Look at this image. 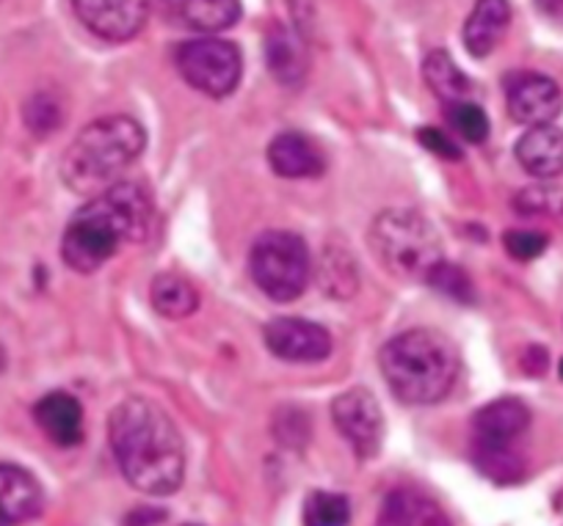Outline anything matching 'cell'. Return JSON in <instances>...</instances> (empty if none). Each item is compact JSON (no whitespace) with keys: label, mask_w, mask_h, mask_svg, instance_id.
Wrapping results in <instances>:
<instances>
[{"label":"cell","mask_w":563,"mask_h":526,"mask_svg":"<svg viewBox=\"0 0 563 526\" xmlns=\"http://www.w3.org/2000/svg\"><path fill=\"white\" fill-rule=\"evenodd\" d=\"M147 146V133L133 116H102L86 124L62 157V180L78 197H97L117 182Z\"/></svg>","instance_id":"cell-4"},{"label":"cell","mask_w":563,"mask_h":526,"mask_svg":"<svg viewBox=\"0 0 563 526\" xmlns=\"http://www.w3.org/2000/svg\"><path fill=\"white\" fill-rule=\"evenodd\" d=\"M445 116L448 122H451V127L456 130L464 141H470V144H484V141L489 138V116H486L484 108L475 105V102H448Z\"/></svg>","instance_id":"cell-27"},{"label":"cell","mask_w":563,"mask_h":526,"mask_svg":"<svg viewBox=\"0 0 563 526\" xmlns=\"http://www.w3.org/2000/svg\"><path fill=\"white\" fill-rule=\"evenodd\" d=\"M473 463L486 480L497 485H514L525 477V458L514 444H489L473 438Z\"/></svg>","instance_id":"cell-23"},{"label":"cell","mask_w":563,"mask_h":526,"mask_svg":"<svg viewBox=\"0 0 563 526\" xmlns=\"http://www.w3.org/2000/svg\"><path fill=\"white\" fill-rule=\"evenodd\" d=\"M25 127L36 135V138H47L56 133L64 124V102L56 91H36L23 108Z\"/></svg>","instance_id":"cell-25"},{"label":"cell","mask_w":563,"mask_h":526,"mask_svg":"<svg viewBox=\"0 0 563 526\" xmlns=\"http://www.w3.org/2000/svg\"><path fill=\"white\" fill-rule=\"evenodd\" d=\"M274 436L282 447H307V441H310V419L299 409H282L274 419Z\"/></svg>","instance_id":"cell-30"},{"label":"cell","mask_w":563,"mask_h":526,"mask_svg":"<svg viewBox=\"0 0 563 526\" xmlns=\"http://www.w3.org/2000/svg\"><path fill=\"white\" fill-rule=\"evenodd\" d=\"M561 378H563V361H561Z\"/></svg>","instance_id":"cell-36"},{"label":"cell","mask_w":563,"mask_h":526,"mask_svg":"<svg viewBox=\"0 0 563 526\" xmlns=\"http://www.w3.org/2000/svg\"><path fill=\"white\" fill-rule=\"evenodd\" d=\"M417 138H420V144L426 146L431 155L442 157V160H462V149H459V144L451 138V135L442 133V130L420 127L417 130Z\"/></svg>","instance_id":"cell-32"},{"label":"cell","mask_w":563,"mask_h":526,"mask_svg":"<svg viewBox=\"0 0 563 526\" xmlns=\"http://www.w3.org/2000/svg\"><path fill=\"white\" fill-rule=\"evenodd\" d=\"M547 367H550V354H547L544 347L530 345L522 356V370L528 372V376L539 378V376H544Z\"/></svg>","instance_id":"cell-33"},{"label":"cell","mask_w":563,"mask_h":526,"mask_svg":"<svg viewBox=\"0 0 563 526\" xmlns=\"http://www.w3.org/2000/svg\"><path fill=\"white\" fill-rule=\"evenodd\" d=\"M42 488L20 466L0 463V526H20L42 513Z\"/></svg>","instance_id":"cell-13"},{"label":"cell","mask_w":563,"mask_h":526,"mask_svg":"<svg viewBox=\"0 0 563 526\" xmlns=\"http://www.w3.org/2000/svg\"><path fill=\"white\" fill-rule=\"evenodd\" d=\"M382 376L400 403L434 405L456 387L459 350L445 334L431 328H411L389 339L378 356Z\"/></svg>","instance_id":"cell-3"},{"label":"cell","mask_w":563,"mask_h":526,"mask_svg":"<svg viewBox=\"0 0 563 526\" xmlns=\"http://www.w3.org/2000/svg\"><path fill=\"white\" fill-rule=\"evenodd\" d=\"M183 526H199V524H183Z\"/></svg>","instance_id":"cell-37"},{"label":"cell","mask_w":563,"mask_h":526,"mask_svg":"<svg viewBox=\"0 0 563 526\" xmlns=\"http://www.w3.org/2000/svg\"><path fill=\"white\" fill-rule=\"evenodd\" d=\"M36 425L56 447H78L84 441V409L67 392H51L36 403Z\"/></svg>","instance_id":"cell-15"},{"label":"cell","mask_w":563,"mask_h":526,"mask_svg":"<svg viewBox=\"0 0 563 526\" xmlns=\"http://www.w3.org/2000/svg\"><path fill=\"white\" fill-rule=\"evenodd\" d=\"M506 105L514 122L539 127V124H552L561 116L563 91L547 75L519 72L508 78Z\"/></svg>","instance_id":"cell-11"},{"label":"cell","mask_w":563,"mask_h":526,"mask_svg":"<svg viewBox=\"0 0 563 526\" xmlns=\"http://www.w3.org/2000/svg\"><path fill=\"white\" fill-rule=\"evenodd\" d=\"M175 61L186 83L202 94L230 97L238 89L243 75V58L232 42L219 36H202V40L183 42L175 53Z\"/></svg>","instance_id":"cell-7"},{"label":"cell","mask_w":563,"mask_h":526,"mask_svg":"<svg viewBox=\"0 0 563 526\" xmlns=\"http://www.w3.org/2000/svg\"><path fill=\"white\" fill-rule=\"evenodd\" d=\"M511 23V3L508 0H478L473 14L464 23V47L470 56L484 58L500 45Z\"/></svg>","instance_id":"cell-19"},{"label":"cell","mask_w":563,"mask_h":526,"mask_svg":"<svg viewBox=\"0 0 563 526\" xmlns=\"http://www.w3.org/2000/svg\"><path fill=\"white\" fill-rule=\"evenodd\" d=\"M153 199L139 182H113L91 197L69 221L62 257L75 273H95L122 246H139L150 237Z\"/></svg>","instance_id":"cell-2"},{"label":"cell","mask_w":563,"mask_h":526,"mask_svg":"<svg viewBox=\"0 0 563 526\" xmlns=\"http://www.w3.org/2000/svg\"><path fill=\"white\" fill-rule=\"evenodd\" d=\"M514 208L522 215H563V188L530 186L517 193Z\"/></svg>","instance_id":"cell-29"},{"label":"cell","mask_w":563,"mask_h":526,"mask_svg":"<svg viewBox=\"0 0 563 526\" xmlns=\"http://www.w3.org/2000/svg\"><path fill=\"white\" fill-rule=\"evenodd\" d=\"M265 345L282 361L316 365L332 356V336L323 325L301 317H279L265 325Z\"/></svg>","instance_id":"cell-10"},{"label":"cell","mask_w":563,"mask_h":526,"mask_svg":"<svg viewBox=\"0 0 563 526\" xmlns=\"http://www.w3.org/2000/svg\"><path fill=\"white\" fill-rule=\"evenodd\" d=\"M150 301L161 317L183 320L197 312L199 292L186 276L180 273H158L150 284Z\"/></svg>","instance_id":"cell-22"},{"label":"cell","mask_w":563,"mask_h":526,"mask_svg":"<svg viewBox=\"0 0 563 526\" xmlns=\"http://www.w3.org/2000/svg\"><path fill=\"white\" fill-rule=\"evenodd\" d=\"M166 518V513H161V510H153V507H139L135 513L128 515V521H124V526H155L161 524V521Z\"/></svg>","instance_id":"cell-34"},{"label":"cell","mask_w":563,"mask_h":526,"mask_svg":"<svg viewBox=\"0 0 563 526\" xmlns=\"http://www.w3.org/2000/svg\"><path fill=\"white\" fill-rule=\"evenodd\" d=\"M161 14L180 29L219 34L241 20V0H158Z\"/></svg>","instance_id":"cell-12"},{"label":"cell","mask_w":563,"mask_h":526,"mask_svg":"<svg viewBox=\"0 0 563 526\" xmlns=\"http://www.w3.org/2000/svg\"><path fill=\"white\" fill-rule=\"evenodd\" d=\"M547 243H550L547 235L533 230H508L506 235H503V246H506V251L511 254L514 259H519V262L541 257V254L547 251Z\"/></svg>","instance_id":"cell-31"},{"label":"cell","mask_w":563,"mask_h":526,"mask_svg":"<svg viewBox=\"0 0 563 526\" xmlns=\"http://www.w3.org/2000/svg\"><path fill=\"white\" fill-rule=\"evenodd\" d=\"M517 160L528 174L539 180H552L563 174V130L552 124L530 127L517 141Z\"/></svg>","instance_id":"cell-18"},{"label":"cell","mask_w":563,"mask_h":526,"mask_svg":"<svg viewBox=\"0 0 563 526\" xmlns=\"http://www.w3.org/2000/svg\"><path fill=\"white\" fill-rule=\"evenodd\" d=\"M426 284L434 287L437 292H442V295L453 298V301H459V303L475 301V287H473V279L467 276V270L459 268V265H453V262H445V259H442V262L431 270L429 279H426Z\"/></svg>","instance_id":"cell-28"},{"label":"cell","mask_w":563,"mask_h":526,"mask_svg":"<svg viewBox=\"0 0 563 526\" xmlns=\"http://www.w3.org/2000/svg\"><path fill=\"white\" fill-rule=\"evenodd\" d=\"M530 425V411L522 400L500 398L486 403L473 416V438L489 444H514Z\"/></svg>","instance_id":"cell-17"},{"label":"cell","mask_w":563,"mask_h":526,"mask_svg":"<svg viewBox=\"0 0 563 526\" xmlns=\"http://www.w3.org/2000/svg\"><path fill=\"white\" fill-rule=\"evenodd\" d=\"M316 279L323 295L334 298V301H349L360 290V270H356V259L343 246L332 243L323 248L321 262L316 265Z\"/></svg>","instance_id":"cell-21"},{"label":"cell","mask_w":563,"mask_h":526,"mask_svg":"<svg viewBox=\"0 0 563 526\" xmlns=\"http://www.w3.org/2000/svg\"><path fill=\"white\" fill-rule=\"evenodd\" d=\"M373 254L384 270L404 281H426L442 262V240L431 221L415 210H384L371 226Z\"/></svg>","instance_id":"cell-5"},{"label":"cell","mask_w":563,"mask_h":526,"mask_svg":"<svg viewBox=\"0 0 563 526\" xmlns=\"http://www.w3.org/2000/svg\"><path fill=\"white\" fill-rule=\"evenodd\" d=\"M332 419L356 458H376L384 441V414L367 389L356 387L338 394L332 403Z\"/></svg>","instance_id":"cell-8"},{"label":"cell","mask_w":563,"mask_h":526,"mask_svg":"<svg viewBox=\"0 0 563 526\" xmlns=\"http://www.w3.org/2000/svg\"><path fill=\"white\" fill-rule=\"evenodd\" d=\"M265 58H268V69L276 78V83L288 86V89H299L307 78V42L299 31L288 29V25H271L268 40H265Z\"/></svg>","instance_id":"cell-14"},{"label":"cell","mask_w":563,"mask_h":526,"mask_svg":"<svg viewBox=\"0 0 563 526\" xmlns=\"http://www.w3.org/2000/svg\"><path fill=\"white\" fill-rule=\"evenodd\" d=\"M80 23L106 42H128L144 31L150 0H73Z\"/></svg>","instance_id":"cell-9"},{"label":"cell","mask_w":563,"mask_h":526,"mask_svg":"<svg viewBox=\"0 0 563 526\" xmlns=\"http://www.w3.org/2000/svg\"><path fill=\"white\" fill-rule=\"evenodd\" d=\"M7 370V350H3V345H0V372Z\"/></svg>","instance_id":"cell-35"},{"label":"cell","mask_w":563,"mask_h":526,"mask_svg":"<svg viewBox=\"0 0 563 526\" xmlns=\"http://www.w3.org/2000/svg\"><path fill=\"white\" fill-rule=\"evenodd\" d=\"M268 163L285 180H312L323 174V155L307 135L279 133L268 144Z\"/></svg>","instance_id":"cell-16"},{"label":"cell","mask_w":563,"mask_h":526,"mask_svg":"<svg viewBox=\"0 0 563 526\" xmlns=\"http://www.w3.org/2000/svg\"><path fill=\"white\" fill-rule=\"evenodd\" d=\"M252 279L271 301L290 303L305 295L310 281V251L294 232L271 230L254 240L249 251Z\"/></svg>","instance_id":"cell-6"},{"label":"cell","mask_w":563,"mask_h":526,"mask_svg":"<svg viewBox=\"0 0 563 526\" xmlns=\"http://www.w3.org/2000/svg\"><path fill=\"white\" fill-rule=\"evenodd\" d=\"M378 526H451V518L426 493L398 488L384 499Z\"/></svg>","instance_id":"cell-20"},{"label":"cell","mask_w":563,"mask_h":526,"mask_svg":"<svg viewBox=\"0 0 563 526\" xmlns=\"http://www.w3.org/2000/svg\"><path fill=\"white\" fill-rule=\"evenodd\" d=\"M113 458L124 480L150 496H169L186 477V444L172 416L147 398H128L108 422Z\"/></svg>","instance_id":"cell-1"},{"label":"cell","mask_w":563,"mask_h":526,"mask_svg":"<svg viewBox=\"0 0 563 526\" xmlns=\"http://www.w3.org/2000/svg\"><path fill=\"white\" fill-rule=\"evenodd\" d=\"M422 78H426L429 89L434 91L445 105L448 102L467 100L470 80L467 75L456 67V61H453L448 51H434L426 56V61H422Z\"/></svg>","instance_id":"cell-24"},{"label":"cell","mask_w":563,"mask_h":526,"mask_svg":"<svg viewBox=\"0 0 563 526\" xmlns=\"http://www.w3.org/2000/svg\"><path fill=\"white\" fill-rule=\"evenodd\" d=\"M351 502L343 493L312 491L305 499V526H349Z\"/></svg>","instance_id":"cell-26"}]
</instances>
